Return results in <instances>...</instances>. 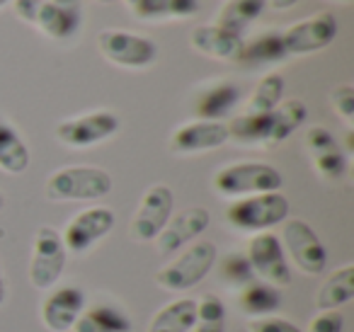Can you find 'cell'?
I'll return each instance as SVG.
<instances>
[{
  "mask_svg": "<svg viewBox=\"0 0 354 332\" xmlns=\"http://www.w3.org/2000/svg\"><path fill=\"white\" fill-rule=\"evenodd\" d=\"M6 209V194H3V192H0V211Z\"/></svg>",
  "mask_w": 354,
  "mask_h": 332,
  "instance_id": "39",
  "label": "cell"
},
{
  "mask_svg": "<svg viewBox=\"0 0 354 332\" xmlns=\"http://www.w3.org/2000/svg\"><path fill=\"white\" fill-rule=\"evenodd\" d=\"M68 262V250L64 245V238L51 225H41L35 235V248H32L30 262V282L35 288L46 291L56 286Z\"/></svg>",
  "mask_w": 354,
  "mask_h": 332,
  "instance_id": "6",
  "label": "cell"
},
{
  "mask_svg": "<svg viewBox=\"0 0 354 332\" xmlns=\"http://www.w3.org/2000/svg\"><path fill=\"white\" fill-rule=\"evenodd\" d=\"M337 3H354V0H337Z\"/></svg>",
  "mask_w": 354,
  "mask_h": 332,
  "instance_id": "43",
  "label": "cell"
},
{
  "mask_svg": "<svg viewBox=\"0 0 354 332\" xmlns=\"http://www.w3.org/2000/svg\"><path fill=\"white\" fill-rule=\"evenodd\" d=\"M194 320H197V301L177 298L153 315L148 332H192Z\"/></svg>",
  "mask_w": 354,
  "mask_h": 332,
  "instance_id": "25",
  "label": "cell"
},
{
  "mask_svg": "<svg viewBox=\"0 0 354 332\" xmlns=\"http://www.w3.org/2000/svg\"><path fill=\"white\" fill-rule=\"evenodd\" d=\"M342 330H344V315L339 311H320L308 325V332H342Z\"/></svg>",
  "mask_w": 354,
  "mask_h": 332,
  "instance_id": "35",
  "label": "cell"
},
{
  "mask_svg": "<svg viewBox=\"0 0 354 332\" xmlns=\"http://www.w3.org/2000/svg\"><path fill=\"white\" fill-rule=\"evenodd\" d=\"M238 306L245 315L252 317H265L274 315L281 308V293L277 286L267 282H255L245 284L243 288H238Z\"/></svg>",
  "mask_w": 354,
  "mask_h": 332,
  "instance_id": "22",
  "label": "cell"
},
{
  "mask_svg": "<svg viewBox=\"0 0 354 332\" xmlns=\"http://www.w3.org/2000/svg\"><path fill=\"white\" fill-rule=\"evenodd\" d=\"M279 243L284 248V255H289L291 262L304 274H310V277L323 274L325 264H328V252H325V245L318 238V233L304 219L286 221Z\"/></svg>",
  "mask_w": 354,
  "mask_h": 332,
  "instance_id": "8",
  "label": "cell"
},
{
  "mask_svg": "<svg viewBox=\"0 0 354 332\" xmlns=\"http://www.w3.org/2000/svg\"><path fill=\"white\" fill-rule=\"evenodd\" d=\"M281 172L267 163H233L214 175V190L221 196H243L279 192Z\"/></svg>",
  "mask_w": 354,
  "mask_h": 332,
  "instance_id": "4",
  "label": "cell"
},
{
  "mask_svg": "<svg viewBox=\"0 0 354 332\" xmlns=\"http://www.w3.org/2000/svg\"><path fill=\"white\" fill-rule=\"evenodd\" d=\"M212 223V214L204 206H189V209L180 211L177 216H170V221L165 223V228L158 233V252L170 257L177 250L187 245L189 240L199 238L204 230Z\"/></svg>",
  "mask_w": 354,
  "mask_h": 332,
  "instance_id": "14",
  "label": "cell"
},
{
  "mask_svg": "<svg viewBox=\"0 0 354 332\" xmlns=\"http://www.w3.org/2000/svg\"><path fill=\"white\" fill-rule=\"evenodd\" d=\"M337 37V20L333 12H318L281 32L286 56H306L328 49Z\"/></svg>",
  "mask_w": 354,
  "mask_h": 332,
  "instance_id": "12",
  "label": "cell"
},
{
  "mask_svg": "<svg viewBox=\"0 0 354 332\" xmlns=\"http://www.w3.org/2000/svg\"><path fill=\"white\" fill-rule=\"evenodd\" d=\"M265 6H267V0H226L223 8L218 10V17L214 25L243 37V32H245L252 22L260 20V15L265 12Z\"/></svg>",
  "mask_w": 354,
  "mask_h": 332,
  "instance_id": "27",
  "label": "cell"
},
{
  "mask_svg": "<svg viewBox=\"0 0 354 332\" xmlns=\"http://www.w3.org/2000/svg\"><path fill=\"white\" fill-rule=\"evenodd\" d=\"M8 3H10V0H0V8H3V6H8Z\"/></svg>",
  "mask_w": 354,
  "mask_h": 332,
  "instance_id": "42",
  "label": "cell"
},
{
  "mask_svg": "<svg viewBox=\"0 0 354 332\" xmlns=\"http://www.w3.org/2000/svg\"><path fill=\"white\" fill-rule=\"evenodd\" d=\"M172 206H175V194L167 185H153L141 196L136 214L129 225V235L136 243H151L158 238L165 223L172 216Z\"/></svg>",
  "mask_w": 354,
  "mask_h": 332,
  "instance_id": "10",
  "label": "cell"
},
{
  "mask_svg": "<svg viewBox=\"0 0 354 332\" xmlns=\"http://www.w3.org/2000/svg\"><path fill=\"white\" fill-rule=\"evenodd\" d=\"M289 216V199L281 192L252 194L236 199L226 209V221L241 233H265L274 225L284 223Z\"/></svg>",
  "mask_w": 354,
  "mask_h": 332,
  "instance_id": "3",
  "label": "cell"
},
{
  "mask_svg": "<svg viewBox=\"0 0 354 332\" xmlns=\"http://www.w3.org/2000/svg\"><path fill=\"white\" fill-rule=\"evenodd\" d=\"M284 98V78L279 73H267L265 78L257 83L255 93L250 95L245 104L248 114H270L277 109V104Z\"/></svg>",
  "mask_w": 354,
  "mask_h": 332,
  "instance_id": "30",
  "label": "cell"
},
{
  "mask_svg": "<svg viewBox=\"0 0 354 332\" xmlns=\"http://www.w3.org/2000/svg\"><path fill=\"white\" fill-rule=\"evenodd\" d=\"M218 262V250L209 240H199V243L189 245L185 252H180V257H175L172 262H167L162 269H158L156 284L165 291L183 293L187 288L197 286L199 282L209 277L214 267Z\"/></svg>",
  "mask_w": 354,
  "mask_h": 332,
  "instance_id": "2",
  "label": "cell"
},
{
  "mask_svg": "<svg viewBox=\"0 0 354 332\" xmlns=\"http://www.w3.org/2000/svg\"><path fill=\"white\" fill-rule=\"evenodd\" d=\"M95 3H104L107 6V3H117V0H95Z\"/></svg>",
  "mask_w": 354,
  "mask_h": 332,
  "instance_id": "41",
  "label": "cell"
},
{
  "mask_svg": "<svg viewBox=\"0 0 354 332\" xmlns=\"http://www.w3.org/2000/svg\"><path fill=\"white\" fill-rule=\"evenodd\" d=\"M51 3L59 8H68V10H80V0H51Z\"/></svg>",
  "mask_w": 354,
  "mask_h": 332,
  "instance_id": "37",
  "label": "cell"
},
{
  "mask_svg": "<svg viewBox=\"0 0 354 332\" xmlns=\"http://www.w3.org/2000/svg\"><path fill=\"white\" fill-rule=\"evenodd\" d=\"M306 148L323 180H339L347 172V156L325 127H310L306 131Z\"/></svg>",
  "mask_w": 354,
  "mask_h": 332,
  "instance_id": "16",
  "label": "cell"
},
{
  "mask_svg": "<svg viewBox=\"0 0 354 332\" xmlns=\"http://www.w3.org/2000/svg\"><path fill=\"white\" fill-rule=\"evenodd\" d=\"M245 257L252 267V274H257L260 282H267L277 288L291 284L289 262H286L284 248H281L279 238L274 233L265 230V233L252 235L250 243H248Z\"/></svg>",
  "mask_w": 354,
  "mask_h": 332,
  "instance_id": "11",
  "label": "cell"
},
{
  "mask_svg": "<svg viewBox=\"0 0 354 332\" xmlns=\"http://www.w3.org/2000/svg\"><path fill=\"white\" fill-rule=\"evenodd\" d=\"M299 0H270V6L277 8V10H286V8H294Z\"/></svg>",
  "mask_w": 354,
  "mask_h": 332,
  "instance_id": "38",
  "label": "cell"
},
{
  "mask_svg": "<svg viewBox=\"0 0 354 332\" xmlns=\"http://www.w3.org/2000/svg\"><path fill=\"white\" fill-rule=\"evenodd\" d=\"M85 311V293L78 286L56 288L41 306V322L49 332H68Z\"/></svg>",
  "mask_w": 354,
  "mask_h": 332,
  "instance_id": "17",
  "label": "cell"
},
{
  "mask_svg": "<svg viewBox=\"0 0 354 332\" xmlns=\"http://www.w3.org/2000/svg\"><path fill=\"white\" fill-rule=\"evenodd\" d=\"M112 228H114V211L107 209V206H93V209H85L80 214H75L71 219V223L66 225L61 238H64V245L68 252L83 255L95 243L107 238Z\"/></svg>",
  "mask_w": 354,
  "mask_h": 332,
  "instance_id": "13",
  "label": "cell"
},
{
  "mask_svg": "<svg viewBox=\"0 0 354 332\" xmlns=\"http://www.w3.org/2000/svg\"><path fill=\"white\" fill-rule=\"evenodd\" d=\"M248 332H304L296 322L286 320L279 315H265V317H250L248 320Z\"/></svg>",
  "mask_w": 354,
  "mask_h": 332,
  "instance_id": "34",
  "label": "cell"
},
{
  "mask_svg": "<svg viewBox=\"0 0 354 332\" xmlns=\"http://www.w3.org/2000/svg\"><path fill=\"white\" fill-rule=\"evenodd\" d=\"M12 8L22 22L37 27L44 37L56 42L71 39L83 25V12L59 8L51 0H12Z\"/></svg>",
  "mask_w": 354,
  "mask_h": 332,
  "instance_id": "5",
  "label": "cell"
},
{
  "mask_svg": "<svg viewBox=\"0 0 354 332\" xmlns=\"http://www.w3.org/2000/svg\"><path fill=\"white\" fill-rule=\"evenodd\" d=\"M73 332H131V317L114 303H97L83 311Z\"/></svg>",
  "mask_w": 354,
  "mask_h": 332,
  "instance_id": "20",
  "label": "cell"
},
{
  "mask_svg": "<svg viewBox=\"0 0 354 332\" xmlns=\"http://www.w3.org/2000/svg\"><path fill=\"white\" fill-rule=\"evenodd\" d=\"M228 138L245 146H265L267 133H270V114H248L243 112L241 117L231 119L226 124Z\"/></svg>",
  "mask_w": 354,
  "mask_h": 332,
  "instance_id": "29",
  "label": "cell"
},
{
  "mask_svg": "<svg viewBox=\"0 0 354 332\" xmlns=\"http://www.w3.org/2000/svg\"><path fill=\"white\" fill-rule=\"evenodd\" d=\"M194 332H226V306L214 293H204L202 301H197V320Z\"/></svg>",
  "mask_w": 354,
  "mask_h": 332,
  "instance_id": "31",
  "label": "cell"
},
{
  "mask_svg": "<svg viewBox=\"0 0 354 332\" xmlns=\"http://www.w3.org/2000/svg\"><path fill=\"white\" fill-rule=\"evenodd\" d=\"M218 272H221L223 284L231 288H243L245 284H250L255 279L250 262H248V257L243 252H228L218 262Z\"/></svg>",
  "mask_w": 354,
  "mask_h": 332,
  "instance_id": "32",
  "label": "cell"
},
{
  "mask_svg": "<svg viewBox=\"0 0 354 332\" xmlns=\"http://www.w3.org/2000/svg\"><path fill=\"white\" fill-rule=\"evenodd\" d=\"M308 117V109L301 100H281L274 112H270V133L265 146H279L284 143Z\"/></svg>",
  "mask_w": 354,
  "mask_h": 332,
  "instance_id": "24",
  "label": "cell"
},
{
  "mask_svg": "<svg viewBox=\"0 0 354 332\" xmlns=\"http://www.w3.org/2000/svg\"><path fill=\"white\" fill-rule=\"evenodd\" d=\"M112 192V175L102 167L73 165L51 172L44 194L51 201H93Z\"/></svg>",
  "mask_w": 354,
  "mask_h": 332,
  "instance_id": "1",
  "label": "cell"
},
{
  "mask_svg": "<svg viewBox=\"0 0 354 332\" xmlns=\"http://www.w3.org/2000/svg\"><path fill=\"white\" fill-rule=\"evenodd\" d=\"M330 100H333V107L335 112L339 114V119H342L347 127H352L354 124V88L349 83L344 85H337V88L333 90V95H330Z\"/></svg>",
  "mask_w": 354,
  "mask_h": 332,
  "instance_id": "33",
  "label": "cell"
},
{
  "mask_svg": "<svg viewBox=\"0 0 354 332\" xmlns=\"http://www.w3.org/2000/svg\"><path fill=\"white\" fill-rule=\"evenodd\" d=\"M8 298V282H6V272H3V262H0V306L6 303Z\"/></svg>",
  "mask_w": 354,
  "mask_h": 332,
  "instance_id": "36",
  "label": "cell"
},
{
  "mask_svg": "<svg viewBox=\"0 0 354 332\" xmlns=\"http://www.w3.org/2000/svg\"><path fill=\"white\" fill-rule=\"evenodd\" d=\"M119 127H122V122L117 114L109 109H100V112H88L56 124L54 133L68 148H90L112 138L119 131Z\"/></svg>",
  "mask_w": 354,
  "mask_h": 332,
  "instance_id": "9",
  "label": "cell"
},
{
  "mask_svg": "<svg viewBox=\"0 0 354 332\" xmlns=\"http://www.w3.org/2000/svg\"><path fill=\"white\" fill-rule=\"evenodd\" d=\"M189 46L209 59L236 61L243 49V37L221 30L218 25H202L189 32Z\"/></svg>",
  "mask_w": 354,
  "mask_h": 332,
  "instance_id": "18",
  "label": "cell"
},
{
  "mask_svg": "<svg viewBox=\"0 0 354 332\" xmlns=\"http://www.w3.org/2000/svg\"><path fill=\"white\" fill-rule=\"evenodd\" d=\"M124 3H127L129 8H133V6H136V3H138V0H124Z\"/></svg>",
  "mask_w": 354,
  "mask_h": 332,
  "instance_id": "40",
  "label": "cell"
},
{
  "mask_svg": "<svg viewBox=\"0 0 354 332\" xmlns=\"http://www.w3.org/2000/svg\"><path fill=\"white\" fill-rule=\"evenodd\" d=\"M354 298V264L335 269L325 284L320 286L315 296V308L318 311H337L339 306H347Z\"/></svg>",
  "mask_w": 354,
  "mask_h": 332,
  "instance_id": "23",
  "label": "cell"
},
{
  "mask_svg": "<svg viewBox=\"0 0 354 332\" xmlns=\"http://www.w3.org/2000/svg\"><path fill=\"white\" fill-rule=\"evenodd\" d=\"M97 49L109 64L119 68H148L158 59V46L153 39L133 35L127 30H104L97 35Z\"/></svg>",
  "mask_w": 354,
  "mask_h": 332,
  "instance_id": "7",
  "label": "cell"
},
{
  "mask_svg": "<svg viewBox=\"0 0 354 332\" xmlns=\"http://www.w3.org/2000/svg\"><path fill=\"white\" fill-rule=\"evenodd\" d=\"M30 167V148L17 129L0 119V170L8 175H22Z\"/></svg>",
  "mask_w": 354,
  "mask_h": 332,
  "instance_id": "28",
  "label": "cell"
},
{
  "mask_svg": "<svg viewBox=\"0 0 354 332\" xmlns=\"http://www.w3.org/2000/svg\"><path fill=\"white\" fill-rule=\"evenodd\" d=\"M241 102V88L231 80H218V83L204 88L194 100V114L202 122H221L231 114V109Z\"/></svg>",
  "mask_w": 354,
  "mask_h": 332,
  "instance_id": "19",
  "label": "cell"
},
{
  "mask_svg": "<svg viewBox=\"0 0 354 332\" xmlns=\"http://www.w3.org/2000/svg\"><path fill=\"white\" fill-rule=\"evenodd\" d=\"M202 8L199 0H138L131 12L138 20L158 22V20H187L194 17Z\"/></svg>",
  "mask_w": 354,
  "mask_h": 332,
  "instance_id": "26",
  "label": "cell"
},
{
  "mask_svg": "<svg viewBox=\"0 0 354 332\" xmlns=\"http://www.w3.org/2000/svg\"><path fill=\"white\" fill-rule=\"evenodd\" d=\"M286 59L284 42H281V32L267 30L257 35L255 39L243 42V49L238 54L236 64L243 66H272L281 64Z\"/></svg>",
  "mask_w": 354,
  "mask_h": 332,
  "instance_id": "21",
  "label": "cell"
},
{
  "mask_svg": "<svg viewBox=\"0 0 354 332\" xmlns=\"http://www.w3.org/2000/svg\"><path fill=\"white\" fill-rule=\"evenodd\" d=\"M228 141V129L223 122H189L175 129L170 136V153L175 156H192L221 148Z\"/></svg>",
  "mask_w": 354,
  "mask_h": 332,
  "instance_id": "15",
  "label": "cell"
}]
</instances>
